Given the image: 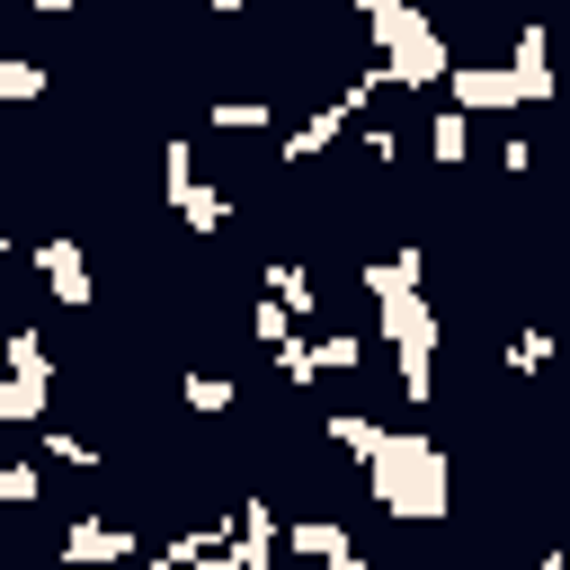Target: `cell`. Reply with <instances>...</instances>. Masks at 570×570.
Segmentation results:
<instances>
[{
	"instance_id": "obj_1",
	"label": "cell",
	"mask_w": 570,
	"mask_h": 570,
	"mask_svg": "<svg viewBox=\"0 0 570 570\" xmlns=\"http://www.w3.org/2000/svg\"><path fill=\"white\" fill-rule=\"evenodd\" d=\"M428 249H392V258H365L356 267V285L374 294V330H383V347L401 356V392L410 401H428V383H436V347H445V321H436V303H428Z\"/></svg>"
},
{
	"instance_id": "obj_2",
	"label": "cell",
	"mask_w": 570,
	"mask_h": 570,
	"mask_svg": "<svg viewBox=\"0 0 570 570\" xmlns=\"http://www.w3.org/2000/svg\"><path fill=\"white\" fill-rule=\"evenodd\" d=\"M365 499L392 525H445L454 508V463L428 428H383V445L365 454Z\"/></svg>"
},
{
	"instance_id": "obj_3",
	"label": "cell",
	"mask_w": 570,
	"mask_h": 570,
	"mask_svg": "<svg viewBox=\"0 0 570 570\" xmlns=\"http://www.w3.org/2000/svg\"><path fill=\"white\" fill-rule=\"evenodd\" d=\"M365 45H374V71H383L392 89H436V80H445V62H454V45L436 36V18H428L419 0H401L392 18H374V27H365Z\"/></svg>"
},
{
	"instance_id": "obj_4",
	"label": "cell",
	"mask_w": 570,
	"mask_h": 570,
	"mask_svg": "<svg viewBox=\"0 0 570 570\" xmlns=\"http://www.w3.org/2000/svg\"><path fill=\"white\" fill-rule=\"evenodd\" d=\"M27 258H36V276H45V294H53V303H71V312H89V303H98V285H89V249H80V240L45 232Z\"/></svg>"
},
{
	"instance_id": "obj_5",
	"label": "cell",
	"mask_w": 570,
	"mask_h": 570,
	"mask_svg": "<svg viewBox=\"0 0 570 570\" xmlns=\"http://www.w3.org/2000/svg\"><path fill=\"white\" fill-rule=\"evenodd\" d=\"M134 552H142V543H134L125 525H107V517H71L62 543H53L62 570H116V561H134Z\"/></svg>"
},
{
	"instance_id": "obj_6",
	"label": "cell",
	"mask_w": 570,
	"mask_h": 570,
	"mask_svg": "<svg viewBox=\"0 0 570 570\" xmlns=\"http://www.w3.org/2000/svg\"><path fill=\"white\" fill-rule=\"evenodd\" d=\"M445 107H463V116H508L517 107V80L499 71V62H445Z\"/></svg>"
},
{
	"instance_id": "obj_7",
	"label": "cell",
	"mask_w": 570,
	"mask_h": 570,
	"mask_svg": "<svg viewBox=\"0 0 570 570\" xmlns=\"http://www.w3.org/2000/svg\"><path fill=\"white\" fill-rule=\"evenodd\" d=\"M276 543H285L294 561H321V570H365V552H356V534H347L338 517H294Z\"/></svg>"
},
{
	"instance_id": "obj_8",
	"label": "cell",
	"mask_w": 570,
	"mask_h": 570,
	"mask_svg": "<svg viewBox=\"0 0 570 570\" xmlns=\"http://www.w3.org/2000/svg\"><path fill=\"white\" fill-rule=\"evenodd\" d=\"M232 570H276V508L232 499Z\"/></svg>"
},
{
	"instance_id": "obj_9",
	"label": "cell",
	"mask_w": 570,
	"mask_h": 570,
	"mask_svg": "<svg viewBox=\"0 0 570 570\" xmlns=\"http://www.w3.org/2000/svg\"><path fill=\"white\" fill-rule=\"evenodd\" d=\"M508 80H517V107L552 98V45H543V27H534V18H525V27H517V45H508Z\"/></svg>"
},
{
	"instance_id": "obj_10",
	"label": "cell",
	"mask_w": 570,
	"mask_h": 570,
	"mask_svg": "<svg viewBox=\"0 0 570 570\" xmlns=\"http://www.w3.org/2000/svg\"><path fill=\"white\" fill-rule=\"evenodd\" d=\"M267 303H285V321H312V303H321V285H312V267L303 258H267Z\"/></svg>"
},
{
	"instance_id": "obj_11",
	"label": "cell",
	"mask_w": 570,
	"mask_h": 570,
	"mask_svg": "<svg viewBox=\"0 0 570 570\" xmlns=\"http://www.w3.org/2000/svg\"><path fill=\"white\" fill-rule=\"evenodd\" d=\"M347 125H356V116H347L338 98H330V107H312V116H303V125L285 134V160H321V151H330V142L347 134Z\"/></svg>"
},
{
	"instance_id": "obj_12",
	"label": "cell",
	"mask_w": 570,
	"mask_h": 570,
	"mask_svg": "<svg viewBox=\"0 0 570 570\" xmlns=\"http://www.w3.org/2000/svg\"><path fill=\"white\" fill-rule=\"evenodd\" d=\"M0 365H9V374H27V383H53V347H45V330L9 321V330H0Z\"/></svg>"
},
{
	"instance_id": "obj_13",
	"label": "cell",
	"mask_w": 570,
	"mask_h": 570,
	"mask_svg": "<svg viewBox=\"0 0 570 570\" xmlns=\"http://www.w3.org/2000/svg\"><path fill=\"white\" fill-rule=\"evenodd\" d=\"M169 214H178L187 232H223V223H232V196H223V187H205V178H187V187L169 196Z\"/></svg>"
},
{
	"instance_id": "obj_14",
	"label": "cell",
	"mask_w": 570,
	"mask_h": 570,
	"mask_svg": "<svg viewBox=\"0 0 570 570\" xmlns=\"http://www.w3.org/2000/svg\"><path fill=\"white\" fill-rule=\"evenodd\" d=\"M463 151H472V116L463 107H436L428 116V160L436 169H463Z\"/></svg>"
},
{
	"instance_id": "obj_15",
	"label": "cell",
	"mask_w": 570,
	"mask_h": 570,
	"mask_svg": "<svg viewBox=\"0 0 570 570\" xmlns=\"http://www.w3.org/2000/svg\"><path fill=\"white\" fill-rule=\"evenodd\" d=\"M178 401H187L196 419H223V410L240 401V383H232V374H205V365H187V374H178Z\"/></svg>"
},
{
	"instance_id": "obj_16",
	"label": "cell",
	"mask_w": 570,
	"mask_h": 570,
	"mask_svg": "<svg viewBox=\"0 0 570 570\" xmlns=\"http://www.w3.org/2000/svg\"><path fill=\"white\" fill-rule=\"evenodd\" d=\"M321 436H330L338 454H356V463H365V454L383 445V419H365V410H330V419H321Z\"/></svg>"
},
{
	"instance_id": "obj_17",
	"label": "cell",
	"mask_w": 570,
	"mask_h": 570,
	"mask_svg": "<svg viewBox=\"0 0 570 570\" xmlns=\"http://www.w3.org/2000/svg\"><path fill=\"white\" fill-rule=\"evenodd\" d=\"M53 401V383H27V374H0V428H36Z\"/></svg>"
},
{
	"instance_id": "obj_18",
	"label": "cell",
	"mask_w": 570,
	"mask_h": 570,
	"mask_svg": "<svg viewBox=\"0 0 570 570\" xmlns=\"http://www.w3.org/2000/svg\"><path fill=\"white\" fill-rule=\"evenodd\" d=\"M45 89H53V71H45V62L0 53V107H27V98H45Z\"/></svg>"
},
{
	"instance_id": "obj_19",
	"label": "cell",
	"mask_w": 570,
	"mask_h": 570,
	"mask_svg": "<svg viewBox=\"0 0 570 570\" xmlns=\"http://www.w3.org/2000/svg\"><path fill=\"white\" fill-rule=\"evenodd\" d=\"M356 365H365V338H356V330L312 338V374H356Z\"/></svg>"
},
{
	"instance_id": "obj_20",
	"label": "cell",
	"mask_w": 570,
	"mask_h": 570,
	"mask_svg": "<svg viewBox=\"0 0 570 570\" xmlns=\"http://www.w3.org/2000/svg\"><path fill=\"white\" fill-rule=\"evenodd\" d=\"M276 116L258 107V98H214V134H267Z\"/></svg>"
},
{
	"instance_id": "obj_21",
	"label": "cell",
	"mask_w": 570,
	"mask_h": 570,
	"mask_svg": "<svg viewBox=\"0 0 570 570\" xmlns=\"http://www.w3.org/2000/svg\"><path fill=\"white\" fill-rule=\"evenodd\" d=\"M276 374H285V392L321 383V374H312V338H303V330H285V338H276Z\"/></svg>"
},
{
	"instance_id": "obj_22",
	"label": "cell",
	"mask_w": 570,
	"mask_h": 570,
	"mask_svg": "<svg viewBox=\"0 0 570 570\" xmlns=\"http://www.w3.org/2000/svg\"><path fill=\"white\" fill-rule=\"evenodd\" d=\"M36 436H45V454H53V463H71V472H98V463H107V454H98L89 436H71V428H36Z\"/></svg>"
},
{
	"instance_id": "obj_23",
	"label": "cell",
	"mask_w": 570,
	"mask_h": 570,
	"mask_svg": "<svg viewBox=\"0 0 570 570\" xmlns=\"http://www.w3.org/2000/svg\"><path fill=\"white\" fill-rule=\"evenodd\" d=\"M45 499V472L36 463H0V508H36Z\"/></svg>"
},
{
	"instance_id": "obj_24",
	"label": "cell",
	"mask_w": 570,
	"mask_h": 570,
	"mask_svg": "<svg viewBox=\"0 0 570 570\" xmlns=\"http://www.w3.org/2000/svg\"><path fill=\"white\" fill-rule=\"evenodd\" d=\"M543 356H552V338H543V330H517V347H508V374H543Z\"/></svg>"
},
{
	"instance_id": "obj_25",
	"label": "cell",
	"mask_w": 570,
	"mask_h": 570,
	"mask_svg": "<svg viewBox=\"0 0 570 570\" xmlns=\"http://www.w3.org/2000/svg\"><path fill=\"white\" fill-rule=\"evenodd\" d=\"M249 330H258V347H276V338H285L294 321H285V303H267V294H258V312H249Z\"/></svg>"
},
{
	"instance_id": "obj_26",
	"label": "cell",
	"mask_w": 570,
	"mask_h": 570,
	"mask_svg": "<svg viewBox=\"0 0 570 570\" xmlns=\"http://www.w3.org/2000/svg\"><path fill=\"white\" fill-rule=\"evenodd\" d=\"M401 142H410V134H392V125H365V151H374V160H383V169H392V160H401Z\"/></svg>"
},
{
	"instance_id": "obj_27",
	"label": "cell",
	"mask_w": 570,
	"mask_h": 570,
	"mask_svg": "<svg viewBox=\"0 0 570 570\" xmlns=\"http://www.w3.org/2000/svg\"><path fill=\"white\" fill-rule=\"evenodd\" d=\"M392 9H401V0H356V18H365V27H374V18H392Z\"/></svg>"
},
{
	"instance_id": "obj_28",
	"label": "cell",
	"mask_w": 570,
	"mask_h": 570,
	"mask_svg": "<svg viewBox=\"0 0 570 570\" xmlns=\"http://www.w3.org/2000/svg\"><path fill=\"white\" fill-rule=\"evenodd\" d=\"M27 9H36V18H62V9H71V0H27Z\"/></svg>"
},
{
	"instance_id": "obj_29",
	"label": "cell",
	"mask_w": 570,
	"mask_h": 570,
	"mask_svg": "<svg viewBox=\"0 0 570 570\" xmlns=\"http://www.w3.org/2000/svg\"><path fill=\"white\" fill-rule=\"evenodd\" d=\"M196 9H214V18H232V9H240V0H196Z\"/></svg>"
},
{
	"instance_id": "obj_30",
	"label": "cell",
	"mask_w": 570,
	"mask_h": 570,
	"mask_svg": "<svg viewBox=\"0 0 570 570\" xmlns=\"http://www.w3.org/2000/svg\"><path fill=\"white\" fill-rule=\"evenodd\" d=\"M0 330H9V321H0Z\"/></svg>"
}]
</instances>
